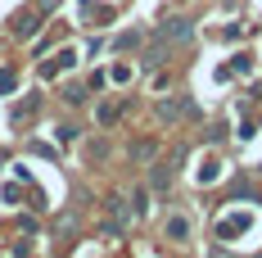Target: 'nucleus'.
<instances>
[{"mask_svg":"<svg viewBox=\"0 0 262 258\" xmlns=\"http://www.w3.org/2000/svg\"><path fill=\"white\" fill-rule=\"evenodd\" d=\"M158 36H163V41H167V36H172V41H185V36H190V23H185V18H172Z\"/></svg>","mask_w":262,"mask_h":258,"instance_id":"nucleus-1","label":"nucleus"},{"mask_svg":"<svg viewBox=\"0 0 262 258\" xmlns=\"http://www.w3.org/2000/svg\"><path fill=\"white\" fill-rule=\"evenodd\" d=\"M167 235H172V240H185V235H190V222H185V217H172V222H167Z\"/></svg>","mask_w":262,"mask_h":258,"instance_id":"nucleus-2","label":"nucleus"},{"mask_svg":"<svg viewBox=\"0 0 262 258\" xmlns=\"http://www.w3.org/2000/svg\"><path fill=\"white\" fill-rule=\"evenodd\" d=\"M158 113H163V118H177V113H181V100H167V104H158Z\"/></svg>","mask_w":262,"mask_h":258,"instance_id":"nucleus-3","label":"nucleus"},{"mask_svg":"<svg viewBox=\"0 0 262 258\" xmlns=\"http://www.w3.org/2000/svg\"><path fill=\"white\" fill-rule=\"evenodd\" d=\"M212 258H226V254H222V249H217V254H212Z\"/></svg>","mask_w":262,"mask_h":258,"instance_id":"nucleus-4","label":"nucleus"}]
</instances>
